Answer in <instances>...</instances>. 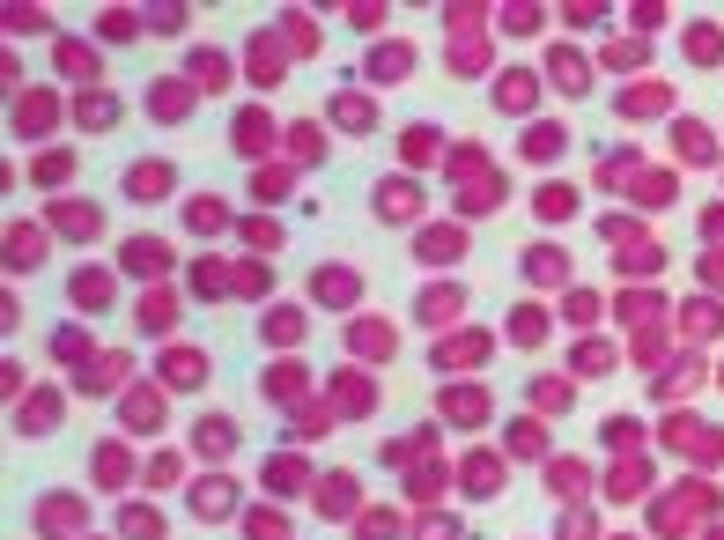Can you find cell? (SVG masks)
Listing matches in <instances>:
<instances>
[{"mask_svg":"<svg viewBox=\"0 0 724 540\" xmlns=\"http://www.w3.org/2000/svg\"><path fill=\"white\" fill-rule=\"evenodd\" d=\"M82 526H89V504L74 489L37 496V533H45V540H82Z\"/></svg>","mask_w":724,"mask_h":540,"instance_id":"obj_1","label":"cell"},{"mask_svg":"<svg viewBox=\"0 0 724 540\" xmlns=\"http://www.w3.org/2000/svg\"><path fill=\"white\" fill-rule=\"evenodd\" d=\"M311 304L355 311V304H362V274L348 267V259H326V267H311Z\"/></svg>","mask_w":724,"mask_h":540,"instance_id":"obj_2","label":"cell"},{"mask_svg":"<svg viewBox=\"0 0 724 540\" xmlns=\"http://www.w3.org/2000/svg\"><path fill=\"white\" fill-rule=\"evenodd\" d=\"M392 348H399V326L392 319H370V311H355V319H348V356L355 363H385Z\"/></svg>","mask_w":724,"mask_h":540,"instance_id":"obj_3","label":"cell"},{"mask_svg":"<svg viewBox=\"0 0 724 540\" xmlns=\"http://www.w3.org/2000/svg\"><path fill=\"white\" fill-rule=\"evenodd\" d=\"M52 230L74 237V245H89V237L104 230V208L97 200H52Z\"/></svg>","mask_w":724,"mask_h":540,"instance_id":"obj_4","label":"cell"},{"mask_svg":"<svg viewBox=\"0 0 724 540\" xmlns=\"http://www.w3.org/2000/svg\"><path fill=\"white\" fill-rule=\"evenodd\" d=\"M518 274H525L532 289H562V282H569V252H562V245H532V252L518 259Z\"/></svg>","mask_w":724,"mask_h":540,"instance_id":"obj_5","label":"cell"},{"mask_svg":"<svg viewBox=\"0 0 724 540\" xmlns=\"http://www.w3.org/2000/svg\"><path fill=\"white\" fill-rule=\"evenodd\" d=\"M126 200H163L170 193V163L163 156H141V163H126Z\"/></svg>","mask_w":724,"mask_h":540,"instance_id":"obj_6","label":"cell"},{"mask_svg":"<svg viewBox=\"0 0 724 540\" xmlns=\"http://www.w3.org/2000/svg\"><path fill=\"white\" fill-rule=\"evenodd\" d=\"M119 415H126V430H163V393L156 385H133Z\"/></svg>","mask_w":724,"mask_h":540,"instance_id":"obj_7","label":"cell"},{"mask_svg":"<svg viewBox=\"0 0 724 540\" xmlns=\"http://www.w3.org/2000/svg\"><path fill=\"white\" fill-rule=\"evenodd\" d=\"M185 111H193V89H185V82H156V89H148V119L178 126Z\"/></svg>","mask_w":724,"mask_h":540,"instance_id":"obj_8","label":"cell"},{"mask_svg":"<svg viewBox=\"0 0 724 540\" xmlns=\"http://www.w3.org/2000/svg\"><path fill=\"white\" fill-rule=\"evenodd\" d=\"M185 230H193V237H215V230H230V208H222L215 193H193V200H185Z\"/></svg>","mask_w":724,"mask_h":540,"instance_id":"obj_9","label":"cell"},{"mask_svg":"<svg viewBox=\"0 0 724 540\" xmlns=\"http://www.w3.org/2000/svg\"><path fill=\"white\" fill-rule=\"evenodd\" d=\"M185 504L207 511V518H222V511H237V489H230L222 474H207V481H193V489H185Z\"/></svg>","mask_w":724,"mask_h":540,"instance_id":"obj_10","label":"cell"},{"mask_svg":"<svg viewBox=\"0 0 724 540\" xmlns=\"http://www.w3.org/2000/svg\"><path fill=\"white\" fill-rule=\"evenodd\" d=\"M525 400L540 407V415H569V407H577V385H569V378H532Z\"/></svg>","mask_w":724,"mask_h":540,"instance_id":"obj_11","label":"cell"},{"mask_svg":"<svg viewBox=\"0 0 724 540\" xmlns=\"http://www.w3.org/2000/svg\"><path fill=\"white\" fill-rule=\"evenodd\" d=\"M333 126H348V134H370V126H377V104L362 97V89H340V97H333Z\"/></svg>","mask_w":724,"mask_h":540,"instance_id":"obj_12","label":"cell"},{"mask_svg":"<svg viewBox=\"0 0 724 540\" xmlns=\"http://www.w3.org/2000/svg\"><path fill=\"white\" fill-rule=\"evenodd\" d=\"M67 296H74L82 311H104V304H111V274H104V267H74Z\"/></svg>","mask_w":724,"mask_h":540,"instance_id":"obj_13","label":"cell"},{"mask_svg":"<svg viewBox=\"0 0 724 540\" xmlns=\"http://www.w3.org/2000/svg\"><path fill=\"white\" fill-rule=\"evenodd\" d=\"M532 97H540V82H532V74H503V82H495V104H503L510 119H525Z\"/></svg>","mask_w":724,"mask_h":540,"instance_id":"obj_14","label":"cell"},{"mask_svg":"<svg viewBox=\"0 0 724 540\" xmlns=\"http://www.w3.org/2000/svg\"><path fill=\"white\" fill-rule=\"evenodd\" d=\"M74 119H82L89 134H104V126H119V97H111V89H89V97L74 104Z\"/></svg>","mask_w":724,"mask_h":540,"instance_id":"obj_15","label":"cell"},{"mask_svg":"<svg viewBox=\"0 0 724 540\" xmlns=\"http://www.w3.org/2000/svg\"><path fill=\"white\" fill-rule=\"evenodd\" d=\"M119 540H163V511L156 504H126L119 511Z\"/></svg>","mask_w":724,"mask_h":540,"instance_id":"obj_16","label":"cell"},{"mask_svg":"<svg viewBox=\"0 0 724 540\" xmlns=\"http://www.w3.org/2000/svg\"><path fill=\"white\" fill-rule=\"evenodd\" d=\"M52 422H60V393H30V407H15V430H52Z\"/></svg>","mask_w":724,"mask_h":540,"instance_id":"obj_17","label":"cell"},{"mask_svg":"<svg viewBox=\"0 0 724 540\" xmlns=\"http://www.w3.org/2000/svg\"><path fill=\"white\" fill-rule=\"evenodd\" d=\"M193 444H200V452H230V444H237V422L230 415H207V422H193Z\"/></svg>","mask_w":724,"mask_h":540,"instance_id":"obj_18","label":"cell"},{"mask_svg":"<svg viewBox=\"0 0 724 540\" xmlns=\"http://www.w3.org/2000/svg\"><path fill=\"white\" fill-rule=\"evenodd\" d=\"M119 259H126V274H163V267H170V252L156 245V237H133Z\"/></svg>","mask_w":724,"mask_h":540,"instance_id":"obj_19","label":"cell"},{"mask_svg":"<svg viewBox=\"0 0 724 540\" xmlns=\"http://www.w3.org/2000/svg\"><path fill=\"white\" fill-rule=\"evenodd\" d=\"M399 156H407V171H429V156H436V126H407V134H399Z\"/></svg>","mask_w":724,"mask_h":540,"instance_id":"obj_20","label":"cell"},{"mask_svg":"<svg viewBox=\"0 0 724 540\" xmlns=\"http://www.w3.org/2000/svg\"><path fill=\"white\" fill-rule=\"evenodd\" d=\"M562 148H569L562 126H525V156H532V163H555Z\"/></svg>","mask_w":724,"mask_h":540,"instance_id":"obj_21","label":"cell"},{"mask_svg":"<svg viewBox=\"0 0 724 540\" xmlns=\"http://www.w3.org/2000/svg\"><path fill=\"white\" fill-rule=\"evenodd\" d=\"M569 208H577V193H569V185H540V193H532V215H540V222H562Z\"/></svg>","mask_w":724,"mask_h":540,"instance_id":"obj_22","label":"cell"},{"mask_svg":"<svg viewBox=\"0 0 724 540\" xmlns=\"http://www.w3.org/2000/svg\"><path fill=\"white\" fill-rule=\"evenodd\" d=\"M163 378H170V385H200V378H207V356H193V348H170Z\"/></svg>","mask_w":724,"mask_h":540,"instance_id":"obj_23","label":"cell"},{"mask_svg":"<svg viewBox=\"0 0 724 540\" xmlns=\"http://www.w3.org/2000/svg\"><path fill=\"white\" fill-rule=\"evenodd\" d=\"M459 245H466L459 230H422L414 237V259H459Z\"/></svg>","mask_w":724,"mask_h":540,"instance_id":"obj_24","label":"cell"},{"mask_svg":"<svg viewBox=\"0 0 724 540\" xmlns=\"http://www.w3.org/2000/svg\"><path fill=\"white\" fill-rule=\"evenodd\" d=\"M45 104H52V97H15V134H45V126H52Z\"/></svg>","mask_w":724,"mask_h":540,"instance_id":"obj_25","label":"cell"},{"mask_svg":"<svg viewBox=\"0 0 724 540\" xmlns=\"http://www.w3.org/2000/svg\"><path fill=\"white\" fill-rule=\"evenodd\" d=\"M451 311H459V289H422L414 319H422V326H436V319H451Z\"/></svg>","mask_w":724,"mask_h":540,"instance_id":"obj_26","label":"cell"},{"mask_svg":"<svg viewBox=\"0 0 724 540\" xmlns=\"http://www.w3.org/2000/svg\"><path fill=\"white\" fill-rule=\"evenodd\" d=\"M466 489H473V496H488V489H503V459H488V452H473V467H466Z\"/></svg>","mask_w":724,"mask_h":540,"instance_id":"obj_27","label":"cell"},{"mask_svg":"<svg viewBox=\"0 0 724 540\" xmlns=\"http://www.w3.org/2000/svg\"><path fill=\"white\" fill-rule=\"evenodd\" d=\"M97 481L104 489H126V444H97Z\"/></svg>","mask_w":724,"mask_h":540,"instance_id":"obj_28","label":"cell"},{"mask_svg":"<svg viewBox=\"0 0 724 540\" xmlns=\"http://www.w3.org/2000/svg\"><path fill=\"white\" fill-rule=\"evenodd\" d=\"M355 540H399V511H362L355 518Z\"/></svg>","mask_w":724,"mask_h":540,"instance_id":"obj_29","label":"cell"},{"mask_svg":"<svg viewBox=\"0 0 724 540\" xmlns=\"http://www.w3.org/2000/svg\"><path fill=\"white\" fill-rule=\"evenodd\" d=\"M370 208H385V215H414V185H377V193H370Z\"/></svg>","mask_w":724,"mask_h":540,"instance_id":"obj_30","label":"cell"},{"mask_svg":"<svg viewBox=\"0 0 724 540\" xmlns=\"http://www.w3.org/2000/svg\"><path fill=\"white\" fill-rule=\"evenodd\" d=\"M266 134H274V126H266V111H244V119H237V148H244V156H259Z\"/></svg>","mask_w":724,"mask_h":540,"instance_id":"obj_31","label":"cell"},{"mask_svg":"<svg viewBox=\"0 0 724 540\" xmlns=\"http://www.w3.org/2000/svg\"><path fill=\"white\" fill-rule=\"evenodd\" d=\"M60 67H67V74H82V82H89V74H97V52H89L82 37H60Z\"/></svg>","mask_w":724,"mask_h":540,"instance_id":"obj_32","label":"cell"},{"mask_svg":"<svg viewBox=\"0 0 724 540\" xmlns=\"http://www.w3.org/2000/svg\"><path fill=\"white\" fill-rule=\"evenodd\" d=\"M407 67H414V52H407V45H385V52H370V74H385V82H399Z\"/></svg>","mask_w":724,"mask_h":540,"instance_id":"obj_33","label":"cell"},{"mask_svg":"<svg viewBox=\"0 0 724 540\" xmlns=\"http://www.w3.org/2000/svg\"><path fill=\"white\" fill-rule=\"evenodd\" d=\"M510 333H518V348H540L547 341V319H540V311H510Z\"/></svg>","mask_w":724,"mask_h":540,"instance_id":"obj_34","label":"cell"},{"mask_svg":"<svg viewBox=\"0 0 724 540\" xmlns=\"http://www.w3.org/2000/svg\"><path fill=\"white\" fill-rule=\"evenodd\" d=\"M688 60H695V67H717V30H710V23L688 30Z\"/></svg>","mask_w":724,"mask_h":540,"instance_id":"obj_35","label":"cell"},{"mask_svg":"<svg viewBox=\"0 0 724 540\" xmlns=\"http://www.w3.org/2000/svg\"><path fill=\"white\" fill-rule=\"evenodd\" d=\"M244 540H289V526H281V511H252L244 518Z\"/></svg>","mask_w":724,"mask_h":540,"instance_id":"obj_36","label":"cell"},{"mask_svg":"<svg viewBox=\"0 0 724 540\" xmlns=\"http://www.w3.org/2000/svg\"><path fill=\"white\" fill-rule=\"evenodd\" d=\"M230 289H237V296H266V289H274V274H266V259H259V267H237V274H230Z\"/></svg>","mask_w":724,"mask_h":540,"instance_id":"obj_37","label":"cell"},{"mask_svg":"<svg viewBox=\"0 0 724 540\" xmlns=\"http://www.w3.org/2000/svg\"><path fill=\"white\" fill-rule=\"evenodd\" d=\"M370 385H362V378H340V415H370Z\"/></svg>","mask_w":724,"mask_h":540,"instance_id":"obj_38","label":"cell"},{"mask_svg":"<svg viewBox=\"0 0 724 540\" xmlns=\"http://www.w3.org/2000/svg\"><path fill=\"white\" fill-rule=\"evenodd\" d=\"M296 333H303V311H274V319H266V341L274 348H289Z\"/></svg>","mask_w":724,"mask_h":540,"instance_id":"obj_39","label":"cell"},{"mask_svg":"<svg viewBox=\"0 0 724 540\" xmlns=\"http://www.w3.org/2000/svg\"><path fill=\"white\" fill-rule=\"evenodd\" d=\"M52 348H60V363H74V356H89V333L82 326H60V333H52Z\"/></svg>","mask_w":724,"mask_h":540,"instance_id":"obj_40","label":"cell"},{"mask_svg":"<svg viewBox=\"0 0 724 540\" xmlns=\"http://www.w3.org/2000/svg\"><path fill=\"white\" fill-rule=\"evenodd\" d=\"M37 252H45V237H37V230H15V237H8V259H15V267H30Z\"/></svg>","mask_w":724,"mask_h":540,"instance_id":"obj_41","label":"cell"},{"mask_svg":"<svg viewBox=\"0 0 724 540\" xmlns=\"http://www.w3.org/2000/svg\"><path fill=\"white\" fill-rule=\"evenodd\" d=\"M30 171H37V185H60V178H67V156H60V148H45Z\"/></svg>","mask_w":724,"mask_h":540,"instance_id":"obj_42","label":"cell"},{"mask_svg":"<svg viewBox=\"0 0 724 540\" xmlns=\"http://www.w3.org/2000/svg\"><path fill=\"white\" fill-rule=\"evenodd\" d=\"M244 237H252V245H259V252H274V245H281V222H266V215H252V222H244Z\"/></svg>","mask_w":724,"mask_h":540,"instance_id":"obj_43","label":"cell"},{"mask_svg":"<svg viewBox=\"0 0 724 540\" xmlns=\"http://www.w3.org/2000/svg\"><path fill=\"white\" fill-rule=\"evenodd\" d=\"M451 422H481V393H473V385L451 393Z\"/></svg>","mask_w":724,"mask_h":540,"instance_id":"obj_44","label":"cell"},{"mask_svg":"<svg viewBox=\"0 0 724 540\" xmlns=\"http://www.w3.org/2000/svg\"><path fill=\"white\" fill-rule=\"evenodd\" d=\"M266 45H274V37H252V74H259V82H274V74H281V60H274Z\"/></svg>","mask_w":724,"mask_h":540,"instance_id":"obj_45","label":"cell"},{"mask_svg":"<svg viewBox=\"0 0 724 540\" xmlns=\"http://www.w3.org/2000/svg\"><path fill=\"white\" fill-rule=\"evenodd\" d=\"M643 60V45H636V37H621V45H606V67H636Z\"/></svg>","mask_w":724,"mask_h":540,"instance_id":"obj_46","label":"cell"},{"mask_svg":"<svg viewBox=\"0 0 724 540\" xmlns=\"http://www.w3.org/2000/svg\"><path fill=\"white\" fill-rule=\"evenodd\" d=\"M606 363H614V348H606V341H592V348H577V370H606Z\"/></svg>","mask_w":724,"mask_h":540,"instance_id":"obj_47","label":"cell"},{"mask_svg":"<svg viewBox=\"0 0 724 540\" xmlns=\"http://www.w3.org/2000/svg\"><path fill=\"white\" fill-rule=\"evenodd\" d=\"M414 540H459V526H451V518H429V526H414Z\"/></svg>","mask_w":724,"mask_h":540,"instance_id":"obj_48","label":"cell"},{"mask_svg":"<svg viewBox=\"0 0 724 540\" xmlns=\"http://www.w3.org/2000/svg\"><path fill=\"white\" fill-rule=\"evenodd\" d=\"M702 230H710V237H724V200H717L710 215H702Z\"/></svg>","mask_w":724,"mask_h":540,"instance_id":"obj_49","label":"cell"},{"mask_svg":"<svg viewBox=\"0 0 724 540\" xmlns=\"http://www.w3.org/2000/svg\"><path fill=\"white\" fill-rule=\"evenodd\" d=\"M702 274H710V289H724V259H702Z\"/></svg>","mask_w":724,"mask_h":540,"instance_id":"obj_50","label":"cell"}]
</instances>
